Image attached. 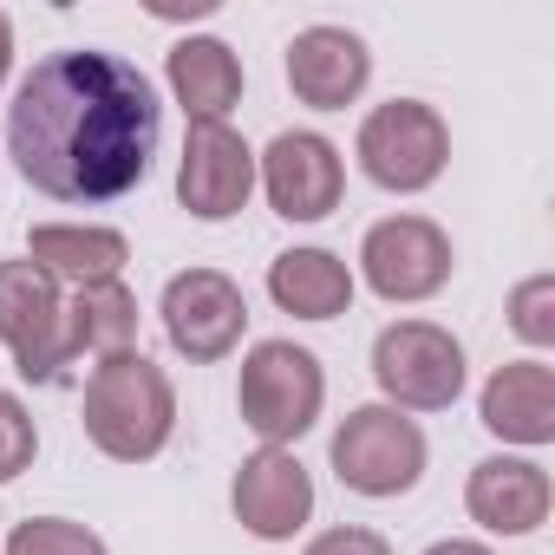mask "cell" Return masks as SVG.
I'll return each instance as SVG.
<instances>
[{
  "label": "cell",
  "mask_w": 555,
  "mask_h": 555,
  "mask_svg": "<svg viewBox=\"0 0 555 555\" xmlns=\"http://www.w3.org/2000/svg\"><path fill=\"white\" fill-rule=\"evenodd\" d=\"M373 79V53L347 27H308L288 40V86L314 112H347Z\"/></svg>",
  "instance_id": "4fadbf2b"
},
{
  "label": "cell",
  "mask_w": 555,
  "mask_h": 555,
  "mask_svg": "<svg viewBox=\"0 0 555 555\" xmlns=\"http://www.w3.org/2000/svg\"><path fill=\"white\" fill-rule=\"evenodd\" d=\"M255 190V151L242 144L235 125H190L183 164H177V203L196 222H229L248 209Z\"/></svg>",
  "instance_id": "8fae6325"
},
{
  "label": "cell",
  "mask_w": 555,
  "mask_h": 555,
  "mask_svg": "<svg viewBox=\"0 0 555 555\" xmlns=\"http://www.w3.org/2000/svg\"><path fill=\"white\" fill-rule=\"evenodd\" d=\"M268 295L295 321H334L353 308V268L327 248H288L268 261Z\"/></svg>",
  "instance_id": "ac0fdd59"
},
{
  "label": "cell",
  "mask_w": 555,
  "mask_h": 555,
  "mask_svg": "<svg viewBox=\"0 0 555 555\" xmlns=\"http://www.w3.org/2000/svg\"><path fill=\"white\" fill-rule=\"evenodd\" d=\"M373 379L399 412H444L464 392V347L438 321H392L373 340Z\"/></svg>",
  "instance_id": "5b68a950"
},
{
  "label": "cell",
  "mask_w": 555,
  "mask_h": 555,
  "mask_svg": "<svg viewBox=\"0 0 555 555\" xmlns=\"http://www.w3.org/2000/svg\"><path fill=\"white\" fill-rule=\"evenodd\" d=\"M425 555H490L483 542H464V535H451V542H431Z\"/></svg>",
  "instance_id": "cb8c5ba5"
},
{
  "label": "cell",
  "mask_w": 555,
  "mask_h": 555,
  "mask_svg": "<svg viewBox=\"0 0 555 555\" xmlns=\"http://www.w3.org/2000/svg\"><path fill=\"white\" fill-rule=\"evenodd\" d=\"M360 170L379 183V190H399V196H418L444 177L451 164V131L444 118L425 105V99H392V105H373L360 118Z\"/></svg>",
  "instance_id": "277c9868"
},
{
  "label": "cell",
  "mask_w": 555,
  "mask_h": 555,
  "mask_svg": "<svg viewBox=\"0 0 555 555\" xmlns=\"http://www.w3.org/2000/svg\"><path fill=\"white\" fill-rule=\"evenodd\" d=\"M177 431V392L170 373L144 353H112L86 379V438L112 464H151Z\"/></svg>",
  "instance_id": "7a4b0ae2"
},
{
  "label": "cell",
  "mask_w": 555,
  "mask_h": 555,
  "mask_svg": "<svg viewBox=\"0 0 555 555\" xmlns=\"http://www.w3.org/2000/svg\"><path fill=\"white\" fill-rule=\"evenodd\" d=\"M0 347L34 386L66 373V295L34 261H0Z\"/></svg>",
  "instance_id": "52a82bcc"
},
{
  "label": "cell",
  "mask_w": 555,
  "mask_h": 555,
  "mask_svg": "<svg viewBox=\"0 0 555 555\" xmlns=\"http://www.w3.org/2000/svg\"><path fill=\"white\" fill-rule=\"evenodd\" d=\"M8 555H112L86 522H66V516H27L14 535H8Z\"/></svg>",
  "instance_id": "ffe728a7"
},
{
  "label": "cell",
  "mask_w": 555,
  "mask_h": 555,
  "mask_svg": "<svg viewBox=\"0 0 555 555\" xmlns=\"http://www.w3.org/2000/svg\"><path fill=\"white\" fill-rule=\"evenodd\" d=\"M40 451V431H34V412L14 399V392H0V483H14Z\"/></svg>",
  "instance_id": "7402d4cb"
},
{
  "label": "cell",
  "mask_w": 555,
  "mask_h": 555,
  "mask_svg": "<svg viewBox=\"0 0 555 555\" xmlns=\"http://www.w3.org/2000/svg\"><path fill=\"white\" fill-rule=\"evenodd\" d=\"M8 66H14V27H8V14H0V86H8Z\"/></svg>",
  "instance_id": "d4e9b609"
},
{
  "label": "cell",
  "mask_w": 555,
  "mask_h": 555,
  "mask_svg": "<svg viewBox=\"0 0 555 555\" xmlns=\"http://www.w3.org/2000/svg\"><path fill=\"white\" fill-rule=\"evenodd\" d=\"M548 503H555V483H548V470L535 457H483V464H470L464 509L490 535H529V529H542Z\"/></svg>",
  "instance_id": "5bb4252c"
},
{
  "label": "cell",
  "mask_w": 555,
  "mask_h": 555,
  "mask_svg": "<svg viewBox=\"0 0 555 555\" xmlns=\"http://www.w3.org/2000/svg\"><path fill=\"white\" fill-rule=\"evenodd\" d=\"M27 261L40 274H53L60 288H92V282H118L125 274L131 242L99 222H40L27 235Z\"/></svg>",
  "instance_id": "2e32d148"
},
{
  "label": "cell",
  "mask_w": 555,
  "mask_h": 555,
  "mask_svg": "<svg viewBox=\"0 0 555 555\" xmlns=\"http://www.w3.org/2000/svg\"><path fill=\"white\" fill-rule=\"evenodd\" d=\"M229 503H235V522L261 542H295L314 516V477L295 451H274L261 444L255 457H242L235 483H229Z\"/></svg>",
  "instance_id": "30bf717a"
},
{
  "label": "cell",
  "mask_w": 555,
  "mask_h": 555,
  "mask_svg": "<svg viewBox=\"0 0 555 555\" xmlns=\"http://www.w3.org/2000/svg\"><path fill=\"white\" fill-rule=\"evenodd\" d=\"M164 138L157 86L99 47L40 60L8 105V157L53 203H118L144 183Z\"/></svg>",
  "instance_id": "6da1fadb"
},
{
  "label": "cell",
  "mask_w": 555,
  "mask_h": 555,
  "mask_svg": "<svg viewBox=\"0 0 555 555\" xmlns=\"http://www.w3.org/2000/svg\"><path fill=\"white\" fill-rule=\"evenodd\" d=\"M334 470L360 496H405L425 477V431L399 405H360L334 431Z\"/></svg>",
  "instance_id": "8992f818"
},
{
  "label": "cell",
  "mask_w": 555,
  "mask_h": 555,
  "mask_svg": "<svg viewBox=\"0 0 555 555\" xmlns=\"http://www.w3.org/2000/svg\"><path fill=\"white\" fill-rule=\"evenodd\" d=\"M138 340V295L125 282H92V288H73L66 301V360H112V353H131Z\"/></svg>",
  "instance_id": "d6986e66"
},
{
  "label": "cell",
  "mask_w": 555,
  "mask_h": 555,
  "mask_svg": "<svg viewBox=\"0 0 555 555\" xmlns=\"http://www.w3.org/2000/svg\"><path fill=\"white\" fill-rule=\"evenodd\" d=\"M235 405H242V425L274 444V451H288L301 431H314L321 405H327V373L308 347L295 340H261L248 347L242 360V386H235Z\"/></svg>",
  "instance_id": "3957f363"
},
{
  "label": "cell",
  "mask_w": 555,
  "mask_h": 555,
  "mask_svg": "<svg viewBox=\"0 0 555 555\" xmlns=\"http://www.w3.org/2000/svg\"><path fill=\"white\" fill-rule=\"evenodd\" d=\"M483 431H496L503 444H555V366L542 360H509L490 373L483 399H477Z\"/></svg>",
  "instance_id": "9a60e30c"
},
{
  "label": "cell",
  "mask_w": 555,
  "mask_h": 555,
  "mask_svg": "<svg viewBox=\"0 0 555 555\" xmlns=\"http://www.w3.org/2000/svg\"><path fill=\"white\" fill-rule=\"evenodd\" d=\"M451 235L431 216H386L360 242V274L379 301H431L451 282Z\"/></svg>",
  "instance_id": "ba28073f"
},
{
  "label": "cell",
  "mask_w": 555,
  "mask_h": 555,
  "mask_svg": "<svg viewBox=\"0 0 555 555\" xmlns=\"http://www.w3.org/2000/svg\"><path fill=\"white\" fill-rule=\"evenodd\" d=\"M509 327L529 347H555V274H529L509 295Z\"/></svg>",
  "instance_id": "44dd1931"
},
{
  "label": "cell",
  "mask_w": 555,
  "mask_h": 555,
  "mask_svg": "<svg viewBox=\"0 0 555 555\" xmlns=\"http://www.w3.org/2000/svg\"><path fill=\"white\" fill-rule=\"evenodd\" d=\"M164 79H170L177 105L190 112V125H222L229 105L242 99V60L222 40H209V34L177 40L170 60H164Z\"/></svg>",
  "instance_id": "e0dca14e"
},
{
  "label": "cell",
  "mask_w": 555,
  "mask_h": 555,
  "mask_svg": "<svg viewBox=\"0 0 555 555\" xmlns=\"http://www.w3.org/2000/svg\"><path fill=\"white\" fill-rule=\"evenodd\" d=\"M261 190H268L274 216H288V222H321V216L340 209L347 164H340V151H334L321 131H282V138L261 151Z\"/></svg>",
  "instance_id": "7c38bea8"
},
{
  "label": "cell",
  "mask_w": 555,
  "mask_h": 555,
  "mask_svg": "<svg viewBox=\"0 0 555 555\" xmlns=\"http://www.w3.org/2000/svg\"><path fill=\"white\" fill-rule=\"evenodd\" d=\"M301 555H392V542H386L379 529H360V522H347V529H327V535H314Z\"/></svg>",
  "instance_id": "603a6c76"
},
{
  "label": "cell",
  "mask_w": 555,
  "mask_h": 555,
  "mask_svg": "<svg viewBox=\"0 0 555 555\" xmlns=\"http://www.w3.org/2000/svg\"><path fill=\"white\" fill-rule=\"evenodd\" d=\"M164 334L170 347L190 360V366H216L242 347V327H248V301L242 288L229 282L222 268H183L170 274V288H164Z\"/></svg>",
  "instance_id": "9c48e42d"
}]
</instances>
